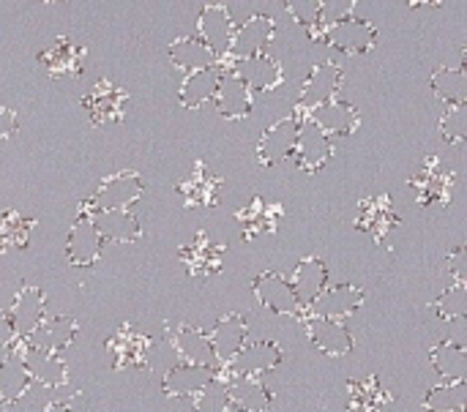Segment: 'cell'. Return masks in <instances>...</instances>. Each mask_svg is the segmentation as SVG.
<instances>
[{"label":"cell","mask_w":467,"mask_h":412,"mask_svg":"<svg viewBox=\"0 0 467 412\" xmlns=\"http://www.w3.org/2000/svg\"><path fill=\"white\" fill-rule=\"evenodd\" d=\"M8 353H11V347H3V345H0V366L5 364V358H8Z\"/></svg>","instance_id":"obj_49"},{"label":"cell","mask_w":467,"mask_h":412,"mask_svg":"<svg viewBox=\"0 0 467 412\" xmlns=\"http://www.w3.org/2000/svg\"><path fill=\"white\" fill-rule=\"evenodd\" d=\"M282 205L279 202H265L263 197H254L241 213H238V224H241V232L244 238H254V235H263V232H274L279 219H282Z\"/></svg>","instance_id":"obj_35"},{"label":"cell","mask_w":467,"mask_h":412,"mask_svg":"<svg viewBox=\"0 0 467 412\" xmlns=\"http://www.w3.org/2000/svg\"><path fill=\"white\" fill-rule=\"evenodd\" d=\"M342 79H345L342 66H337V63H331V60L317 63V66L309 71L306 82L301 85V93H298V101H296V112H298L301 118H306V115H312L317 107L334 101L337 93H339V88H342Z\"/></svg>","instance_id":"obj_1"},{"label":"cell","mask_w":467,"mask_h":412,"mask_svg":"<svg viewBox=\"0 0 467 412\" xmlns=\"http://www.w3.org/2000/svg\"><path fill=\"white\" fill-rule=\"evenodd\" d=\"M306 118H309L323 134H328L331 139H334V137H350V134H356L358 126H361L358 109H356L350 101H345V98H334V101L317 107V109H315L312 115H306Z\"/></svg>","instance_id":"obj_21"},{"label":"cell","mask_w":467,"mask_h":412,"mask_svg":"<svg viewBox=\"0 0 467 412\" xmlns=\"http://www.w3.org/2000/svg\"><path fill=\"white\" fill-rule=\"evenodd\" d=\"M304 320V328H306V336L312 342L315 350H320L323 355H331V358H342L348 353H353V334L345 323H337V320H323V317H309L306 312H301Z\"/></svg>","instance_id":"obj_9"},{"label":"cell","mask_w":467,"mask_h":412,"mask_svg":"<svg viewBox=\"0 0 467 412\" xmlns=\"http://www.w3.org/2000/svg\"><path fill=\"white\" fill-rule=\"evenodd\" d=\"M30 388H33L30 375H27L25 361H22V355H19V347H16V342H14L8 358H5V364L0 366V402L11 407V405L19 402Z\"/></svg>","instance_id":"obj_34"},{"label":"cell","mask_w":467,"mask_h":412,"mask_svg":"<svg viewBox=\"0 0 467 412\" xmlns=\"http://www.w3.org/2000/svg\"><path fill=\"white\" fill-rule=\"evenodd\" d=\"M446 273L451 279V284H467V246L460 243L454 252H449L446 257Z\"/></svg>","instance_id":"obj_45"},{"label":"cell","mask_w":467,"mask_h":412,"mask_svg":"<svg viewBox=\"0 0 467 412\" xmlns=\"http://www.w3.org/2000/svg\"><path fill=\"white\" fill-rule=\"evenodd\" d=\"M107 353L112 358V369H145L148 366V353H150V339L140 334L137 328L126 325L107 342Z\"/></svg>","instance_id":"obj_17"},{"label":"cell","mask_w":467,"mask_h":412,"mask_svg":"<svg viewBox=\"0 0 467 412\" xmlns=\"http://www.w3.org/2000/svg\"><path fill=\"white\" fill-rule=\"evenodd\" d=\"M77 334H79V323H77L74 317L55 314V317H44V323H41L22 345L30 347V350H44V353L60 355L66 347L74 345Z\"/></svg>","instance_id":"obj_15"},{"label":"cell","mask_w":467,"mask_h":412,"mask_svg":"<svg viewBox=\"0 0 467 412\" xmlns=\"http://www.w3.org/2000/svg\"><path fill=\"white\" fill-rule=\"evenodd\" d=\"M427 412H465L467 410V383H441L424 397Z\"/></svg>","instance_id":"obj_39"},{"label":"cell","mask_w":467,"mask_h":412,"mask_svg":"<svg viewBox=\"0 0 467 412\" xmlns=\"http://www.w3.org/2000/svg\"><path fill=\"white\" fill-rule=\"evenodd\" d=\"M320 41H326L328 46H334L337 52H345V55H364L375 46L378 27L369 19H361L353 14V16L337 22L334 27H328Z\"/></svg>","instance_id":"obj_8"},{"label":"cell","mask_w":467,"mask_h":412,"mask_svg":"<svg viewBox=\"0 0 467 412\" xmlns=\"http://www.w3.org/2000/svg\"><path fill=\"white\" fill-rule=\"evenodd\" d=\"M213 377H216V369L175 364V366L164 375L161 391H164V397H170V399H192V397L200 394Z\"/></svg>","instance_id":"obj_30"},{"label":"cell","mask_w":467,"mask_h":412,"mask_svg":"<svg viewBox=\"0 0 467 412\" xmlns=\"http://www.w3.org/2000/svg\"><path fill=\"white\" fill-rule=\"evenodd\" d=\"M320 8H323L320 0H293V3H287V14H290L298 25H304L306 30L315 27V25L320 22Z\"/></svg>","instance_id":"obj_44"},{"label":"cell","mask_w":467,"mask_h":412,"mask_svg":"<svg viewBox=\"0 0 467 412\" xmlns=\"http://www.w3.org/2000/svg\"><path fill=\"white\" fill-rule=\"evenodd\" d=\"M41 412H74V410H71L66 402H49V405H47Z\"/></svg>","instance_id":"obj_48"},{"label":"cell","mask_w":467,"mask_h":412,"mask_svg":"<svg viewBox=\"0 0 467 412\" xmlns=\"http://www.w3.org/2000/svg\"><path fill=\"white\" fill-rule=\"evenodd\" d=\"M224 388H227L230 410L268 412L271 405H274V394H271V388L260 377H235V375H227Z\"/></svg>","instance_id":"obj_20"},{"label":"cell","mask_w":467,"mask_h":412,"mask_svg":"<svg viewBox=\"0 0 467 412\" xmlns=\"http://www.w3.org/2000/svg\"><path fill=\"white\" fill-rule=\"evenodd\" d=\"M14 342H16V336H14L11 320H8L5 309H0V345H3V347H11Z\"/></svg>","instance_id":"obj_47"},{"label":"cell","mask_w":467,"mask_h":412,"mask_svg":"<svg viewBox=\"0 0 467 412\" xmlns=\"http://www.w3.org/2000/svg\"><path fill=\"white\" fill-rule=\"evenodd\" d=\"M400 219L391 208V200L389 194H380V197H367L358 208V216H356V227L361 232H367L375 243H389L391 232L397 230Z\"/></svg>","instance_id":"obj_16"},{"label":"cell","mask_w":467,"mask_h":412,"mask_svg":"<svg viewBox=\"0 0 467 412\" xmlns=\"http://www.w3.org/2000/svg\"><path fill=\"white\" fill-rule=\"evenodd\" d=\"M301 123H304V118L298 112H293V115L271 123L260 134V139H257V161L263 167H274V164L290 159L293 150H296V139H298Z\"/></svg>","instance_id":"obj_3"},{"label":"cell","mask_w":467,"mask_h":412,"mask_svg":"<svg viewBox=\"0 0 467 412\" xmlns=\"http://www.w3.org/2000/svg\"><path fill=\"white\" fill-rule=\"evenodd\" d=\"M235 33V22L233 14L227 11V5L222 3H208L200 14H197V36L219 55L227 52L230 38Z\"/></svg>","instance_id":"obj_22"},{"label":"cell","mask_w":467,"mask_h":412,"mask_svg":"<svg viewBox=\"0 0 467 412\" xmlns=\"http://www.w3.org/2000/svg\"><path fill=\"white\" fill-rule=\"evenodd\" d=\"M279 364H282V347L271 339H257V342H246L224 372L235 377H260L276 369Z\"/></svg>","instance_id":"obj_12"},{"label":"cell","mask_w":467,"mask_h":412,"mask_svg":"<svg viewBox=\"0 0 467 412\" xmlns=\"http://www.w3.org/2000/svg\"><path fill=\"white\" fill-rule=\"evenodd\" d=\"M5 314L11 320V328H14L16 342H25L44 323V317H47V298H44V293L38 287L22 284L19 293L14 295L11 309Z\"/></svg>","instance_id":"obj_10"},{"label":"cell","mask_w":467,"mask_h":412,"mask_svg":"<svg viewBox=\"0 0 467 412\" xmlns=\"http://www.w3.org/2000/svg\"><path fill=\"white\" fill-rule=\"evenodd\" d=\"M389 394L383 391L378 377H364L350 383V410L353 412H383Z\"/></svg>","instance_id":"obj_40"},{"label":"cell","mask_w":467,"mask_h":412,"mask_svg":"<svg viewBox=\"0 0 467 412\" xmlns=\"http://www.w3.org/2000/svg\"><path fill=\"white\" fill-rule=\"evenodd\" d=\"M222 189H224V183L216 178V175H211L208 172V167L205 164H194V172L189 175V178H183L181 183H178V194L183 197V202L186 205H200V208H211V205H216L219 202V197H222Z\"/></svg>","instance_id":"obj_32"},{"label":"cell","mask_w":467,"mask_h":412,"mask_svg":"<svg viewBox=\"0 0 467 412\" xmlns=\"http://www.w3.org/2000/svg\"><path fill=\"white\" fill-rule=\"evenodd\" d=\"M16 347H19V355L30 375V383H36L41 388H60L68 383V366L60 355L44 353V350H30L22 342H16Z\"/></svg>","instance_id":"obj_19"},{"label":"cell","mask_w":467,"mask_h":412,"mask_svg":"<svg viewBox=\"0 0 467 412\" xmlns=\"http://www.w3.org/2000/svg\"><path fill=\"white\" fill-rule=\"evenodd\" d=\"M252 293L257 298V304L274 314H282V317H301V304L290 287V279L276 273V271H263L254 276L252 282Z\"/></svg>","instance_id":"obj_4"},{"label":"cell","mask_w":467,"mask_h":412,"mask_svg":"<svg viewBox=\"0 0 467 412\" xmlns=\"http://www.w3.org/2000/svg\"><path fill=\"white\" fill-rule=\"evenodd\" d=\"M276 36V22L268 14H252L244 25H235V33L227 46V60H244L254 55H265L268 44Z\"/></svg>","instance_id":"obj_2"},{"label":"cell","mask_w":467,"mask_h":412,"mask_svg":"<svg viewBox=\"0 0 467 412\" xmlns=\"http://www.w3.org/2000/svg\"><path fill=\"white\" fill-rule=\"evenodd\" d=\"M167 55H170V63L175 68H181L183 74L211 68V66H216V57H219L200 36H178L167 46Z\"/></svg>","instance_id":"obj_28"},{"label":"cell","mask_w":467,"mask_h":412,"mask_svg":"<svg viewBox=\"0 0 467 412\" xmlns=\"http://www.w3.org/2000/svg\"><path fill=\"white\" fill-rule=\"evenodd\" d=\"M230 74L238 77L252 93H271L285 82V68L274 55H254L244 60H230Z\"/></svg>","instance_id":"obj_6"},{"label":"cell","mask_w":467,"mask_h":412,"mask_svg":"<svg viewBox=\"0 0 467 412\" xmlns=\"http://www.w3.org/2000/svg\"><path fill=\"white\" fill-rule=\"evenodd\" d=\"M172 347L181 358V364L189 366H202V369H216V358L208 342V334L197 325H181L172 334Z\"/></svg>","instance_id":"obj_27"},{"label":"cell","mask_w":467,"mask_h":412,"mask_svg":"<svg viewBox=\"0 0 467 412\" xmlns=\"http://www.w3.org/2000/svg\"><path fill=\"white\" fill-rule=\"evenodd\" d=\"M208 342H211L216 366H224L227 369L235 361V355L244 350V345L249 342V323H246V317H241L235 312L222 314L216 320V325L211 328Z\"/></svg>","instance_id":"obj_7"},{"label":"cell","mask_w":467,"mask_h":412,"mask_svg":"<svg viewBox=\"0 0 467 412\" xmlns=\"http://www.w3.org/2000/svg\"><path fill=\"white\" fill-rule=\"evenodd\" d=\"M213 104H216V112L227 120H241L252 112V104H254V93L238 79L233 77L230 71L222 74L219 79V88H216V96H213Z\"/></svg>","instance_id":"obj_29"},{"label":"cell","mask_w":467,"mask_h":412,"mask_svg":"<svg viewBox=\"0 0 467 412\" xmlns=\"http://www.w3.org/2000/svg\"><path fill=\"white\" fill-rule=\"evenodd\" d=\"M178 257H181V263H183V268H186L189 276H194V279H211L224 265V246L213 243L208 235L200 232V235H194L192 243H186V246L178 249Z\"/></svg>","instance_id":"obj_13"},{"label":"cell","mask_w":467,"mask_h":412,"mask_svg":"<svg viewBox=\"0 0 467 412\" xmlns=\"http://www.w3.org/2000/svg\"><path fill=\"white\" fill-rule=\"evenodd\" d=\"M430 88L446 107H465L467 104V74L465 68L441 66L430 77Z\"/></svg>","instance_id":"obj_37"},{"label":"cell","mask_w":467,"mask_h":412,"mask_svg":"<svg viewBox=\"0 0 467 412\" xmlns=\"http://www.w3.org/2000/svg\"><path fill=\"white\" fill-rule=\"evenodd\" d=\"M290 287H293L301 309L306 312L323 295V290L328 287V265L320 257H304L293 271Z\"/></svg>","instance_id":"obj_24"},{"label":"cell","mask_w":467,"mask_h":412,"mask_svg":"<svg viewBox=\"0 0 467 412\" xmlns=\"http://www.w3.org/2000/svg\"><path fill=\"white\" fill-rule=\"evenodd\" d=\"M364 290L356 284H337V287H326L323 295L306 309L309 317H323V320H337L342 323L345 317L356 314L364 304Z\"/></svg>","instance_id":"obj_14"},{"label":"cell","mask_w":467,"mask_h":412,"mask_svg":"<svg viewBox=\"0 0 467 412\" xmlns=\"http://www.w3.org/2000/svg\"><path fill=\"white\" fill-rule=\"evenodd\" d=\"M38 63L52 74V77H79L82 74V63H85V49L77 46L71 38L60 36L55 38L47 49H41Z\"/></svg>","instance_id":"obj_26"},{"label":"cell","mask_w":467,"mask_h":412,"mask_svg":"<svg viewBox=\"0 0 467 412\" xmlns=\"http://www.w3.org/2000/svg\"><path fill=\"white\" fill-rule=\"evenodd\" d=\"M432 369L443 377V383H462L467 375V350L460 342H438L430 350Z\"/></svg>","instance_id":"obj_36"},{"label":"cell","mask_w":467,"mask_h":412,"mask_svg":"<svg viewBox=\"0 0 467 412\" xmlns=\"http://www.w3.org/2000/svg\"><path fill=\"white\" fill-rule=\"evenodd\" d=\"M85 109L90 115V123L96 126H109L123 120L126 104H129V93L118 85H112L109 79H101L90 96H85Z\"/></svg>","instance_id":"obj_18"},{"label":"cell","mask_w":467,"mask_h":412,"mask_svg":"<svg viewBox=\"0 0 467 412\" xmlns=\"http://www.w3.org/2000/svg\"><path fill=\"white\" fill-rule=\"evenodd\" d=\"M222 74H224V71H222L219 63L211 66V68H200V71L186 74L183 82H181V90H178V101H181L186 109H200V107H205L208 101H213Z\"/></svg>","instance_id":"obj_31"},{"label":"cell","mask_w":467,"mask_h":412,"mask_svg":"<svg viewBox=\"0 0 467 412\" xmlns=\"http://www.w3.org/2000/svg\"><path fill=\"white\" fill-rule=\"evenodd\" d=\"M438 131L446 142L462 145L467 139V104L465 107H446V112L441 115Z\"/></svg>","instance_id":"obj_43"},{"label":"cell","mask_w":467,"mask_h":412,"mask_svg":"<svg viewBox=\"0 0 467 412\" xmlns=\"http://www.w3.org/2000/svg\"><path fill=\"white\" fill-rule=\"evenodd\" d=\"M435 314L441 320H462L467 314V284H451L446 287L435 304H432Z\"/></svg>","instance_id":"obj_41"},{"label":"cell","mask_w":467,"mask_h":412,"mask_svg":"<svg viewBox=\"0 0 467 412\" xmlns=\"http://www.w3.org/2000/svg\"><path fill=\"white\" fill-rule=\"evenodd\" d=\"M36 221L27 219L19 211H5L0 213V254L11 252V249H25L30 241Z\"/></svg>","instance_id":"obj_38"},{"label":"cell","mask_w":467,"mask_h":412,"mask_svg":"<svg viewBox=\"0 0 467 412\" xmlns=\"http://www.w3.org/2000/svg\"><path fill=\"white\" fill-rule=\"evenodd\" d=\"M16 129H19V118H16V112H14V109H8V107H0V139L11 137Z\"/></svg>","instance_id":"obj_46"},{"label":"cell","mask_w":467,"mask_h":412,"mask_svg":"<svg viewBox=\"0 0 467 412\" xmlns=\"http://www.w3.org/2000/svg\"><path fill=\"white\" fill-rule=\"evenodd\" d=\"M293 156H296V164H298L301 172L315 175V172H320V170L328 164V159L334 156V139H331L328 134H323L309 118H304L301 131H298V139H296Z\"/></svg>","instance_id":"obj_11"},{"label":"cell","mask_w":467,"mask_h":412,"mask_svg":"<svg viewBox=\"0 0 467 412\" xmlns=\"http://www.w3.org/2000/svg\"><path fill=\"white\" fill-rule=\"evenodd\" d=\"M101 249H104V241H101L96 224L77 219L74 227L66 235V257H68V263L74 268H90V265L99 263Z\"/></svg>","instance_id":"obj_23"},{"label":"cell","mask_w":467,"mask_h":412,"mask_svg":"<svg viewBox=\"0 0 467 412\" xmlns=\"http://www.w3.org/2000/svg\"><path fill=\"white\" fill-rule=\"evenodd\" d=\"M192 412H230L224 380L216 375L200 394L192 397Z\"/></svg>","instance_id":"obj_42"},{"label":"cell","mask_w":467,"mask_h":412,"mask_svg":"<svg viewBox=\"0 0 467 412\" xmlns=\"http://www.w3.org/2000/svg\"><path fill=\"white\" fill-rule=\"evenodd\" d=\"M142 191H145L142 178L137 172L126 170V172L107 175L96 186L90 202L96 205V211H129L142 197Z\"/></svg>","instance_id":"obj_5"},{"label":"cell","mask_w":467,"mask_h":412,"mask_svg":"<svg viewBox=\"0 0 467 412\" xmlns=\"http://www.w3.org/2000/svg\"><path fill=\"white\" fill-rule=\"evenodd\" d=\"M451 183H454L451 172H446V170L441 167V161H438L435 156H430V159L424 161L421 172L410 180V189H413L419 205H430V202H435V200L449 202V197H451Z\"/></svg>","instance_id":"obj_25"},{"label":"cell","mask_w":467,"mask_h":412,"mask_svg":"<svg viewBox=\"0 0 467 412\" xmlns=\"http://www.w3.org/2000/svg\"><path fill=\"white\" fill-rule=\"evenodd\" d=\"M93 224L104 243H134L142 235V224L131 211H99Z\"/></svg>","instance_id":"obj_33"}]
</instances>
